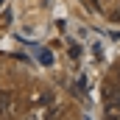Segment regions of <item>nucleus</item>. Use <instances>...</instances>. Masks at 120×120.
<instances>
[{"label":"nucleus","mask_w":120,"mask_h":120,"mask_svg":"<svg viewBox=\"0 0 120 120\" xmlns=\"http://www.w3.org/2000/svg\"><path fill=\"white\" fill-rule=\"evenodd\" d=\"M39 59L45 61V64H50V53H48V50H39Z\"/></svg>","instance_id":"2"},{"label":"nucleus","mask_w":120,"mask_h":120,"mask_svg":"<svg viewBox=\"0 0 120 120\" xmlns=\"http://www.w3.org/2000/svg\"><path fill=\"white\" fill-rule=\"evenodd\" d=\"M103 120H120V98L106 103V109H103Z\"/></svg>","instance_id":"1"},{"label":"nucleus","mask_w":120,"mask_h":120,"mask_svg":"<svg viewBox=\"0 0 120 120\" xmlns=\"http://www.w3.org/2000/svg\"><path fill=\"white\" fill-rule=\"evenodd\" d=\"M0 3H3V0H0Z\"/></svg>","instance_id":"3"}]
</instances>
